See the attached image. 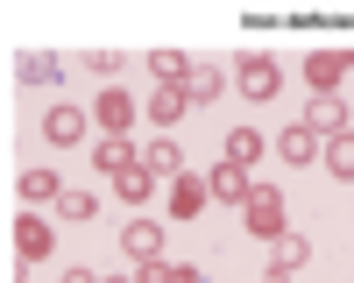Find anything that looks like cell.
<instances>
[{
	"label": "cell",
	"mask_w": 354,
	"mask_h": 283,
	"mask_svg": "<svg viewBox=\"0 0 354 283\" xmlns=\"http://www.w3.org/2000/svg\"><path fill=\"white\" fill-rule=\"evenodd\" d=\"M43 142H57V149H78V142H85V106L57 99V106L43 113Z\"/></svg>",
	"instance_id": "cell-1"
},
{
	"label": "cell",
	"mask_w": 354,
	"mask_h": 283,
	"mask_svg": "<svg viewBox=\"0 0 354 283\" xmlns=\"http://www.w3.org/2000/svg\"><path fill=\"white\" fill-rule=\"evenodd\" d=\"M241 92L248 99H277V85H283V71H277V57H241Z\"/></svg>",
	"instance_id": "cell-2"
},
{
	"label": "cell",
	"mask_w": 354,
	"mask_h": 283,
	"mask_svg": "<svg viewBox=\"0 0 354 283\" xmlns=\"http://www.w3.org/2000/svg\"><path fill=\"white\" fill-rule=\"evenodd\" d=\"M248 234L255 241H283V198L277 191H255L248 198Z\"/></svg>",
	"instance_id": "cell-3"
},
{
	"label": "cell",
	"mask_w": 354,
	"mask_h": 283,
	"mask_svg": "<svg viewBox=\"0 0 354 283\" xmlns=\"http://www.w3.org/2000/svg\"><path fill=\"white\" fill-rule=\"evenodd\" d=\"M135 113H142V106L121 92V85H106V92H100V106H93V121H100L106 135H128V128H135Z\"/></svg>",
	"instance_id": "cell-4"
},
{
	"label": "cell",
	"mask_w": 354,
	"mask_h": 283,
	"mask_svg": "<svg viewBox=\"0 0 354 283\" xmlns=\"http://www.w3.org/2000/svg\"><path fill=\"white\" fill-rule=\"evenodd\" d=\"M305 71H312L319 92H333V85L354 71V50H312V57H305Z\"/></svg>",
	"instance_id": "cell-5"
},
{
	"label": "cell",
	"mask_w": 354,
	"mask_h": 283,
	"mask_svg": "<svg viewBox=\"0 0 354 283\" xmlns=\"http://www.w3.org/2000/svg\"><path fill=\"white\" fill-rule=\"evenodd\" d=\"M305 128H312L319 142H333V135H347V106H340L333 92H319V99L305 106Z\"/></svg>",
	"instance_id": "cell-6"
},
{
	"label": "cell",
	"mask_w": 354,
	"mask_h": 283,
	"mask_svg": "<svg viewBox=\"0 0 354 283\" xmlns=\"http://www.w3.org/2000/svg\"><path fill=\"white\" fill-rule=\"evenodd\" d=\"M121 248L135 255V262H163V226H156V219H135V226H121Z\"/></svg>",
	"instance_id": "cell-7"
},
{
	"label": "cell",
	"mask_w": 354,
	"mask_h": 283,
	"mask_svg": "<svg viewBox=\"0 0 354 283\" xmlns=\"http://www.w3.org/2000/svg\"><path fill=\"white\" fill-rule=\"evenodd\" d=\"M15 255H21V262H43V255H50V226H43L36 213L15 219Z\"/></svg>",
	"instance_id": "cell-8"
},
{
	"label": "cell",
	"mask_w": 354,
	"mask_h": 283,
	"mask_svg": "<svg viewBox=\"0 0 354 283\" xmlns=\"http://www.w3.org/2000/svg\"><path fill=\"white\" fill-rule=\"evenodd\" d=\"M142 121H156V128L185 121V85H156V92H149V106H142Z\"/></svg>",
	"instance_id": "cell-9"
},
{
	"label": "cell",
	"mask_w": 354,
	"mask_h": 283,
	"mask_svg": "<svg viewBox=\"0 0 354 283\" xmlns=\"http://www.w3.org/2000/svg\"><path fill=\"white\" fill-rule=\"evenodd\" d=\"M113 191H121L128 198V206H149V191H156V177H149V163H128V170H113V177H106Z\"/></svg>",
	"instance_id": "cell-10"
},
{
	"label": "cell",
	"mask_w": 354,
	"mask_h": 283,
	"mask_svg": "<svg viewBox=\"0 0 354 283\" xmlns=\"http://www.w3.org/2000/svg\"><path fill=\"white\" fill-rule=\"evenodd\" d=\"M205 191H213L220 198V206H248V198H255V184H248V170H213V184H205Z\"/></svg>",
	"instance_id": "cell-11"
},
{
	"label": "cell",
	"mask_w": 354,
	"mask_h": 283,
	"mask_svg": "<svg viewBox=\"0 0 354 283\" xmlns=\"http://www.w3.org/2000/svg\"><path fill=\"white\" fill-rule=\"evenodd\" d=\"M142 163H149V177H185V149H177L170 135H156L149 149H142Z\"/></svg>",
	"instance_id": "cell-12"
},
{
	"label": "cell",
	"mask_w": 354,
	"mask_h": 283,
	"mask_svg": "<svg viewBox=\"0 0 354 283\" xmlns=\"http://www.w3.org/2000/svg\"><path fill=\"white\" fill-rule=\"evenodd\" d=\"M277 149H283V163H290V170L312 163V156H326V149H319V135H312L305 121H298V128H283V135H277Z\"/></svg>",
	"instance_id": "cell-13"
},
{
	"label": "cell",
	"mask_w": 354,
	"mask_h": 283,
	"mask_svg": "<svg viewBox=\"0 0 354 283\" xmlns=\"http://www.w3.org/2000/svg\"><path fill=\"white\" fill-rule=\"evenodd\" d=\"M305 262H312V241H305V234H298V241H283V248L270 255V283H290Z\"/></svg>",
	"instance_id": "cell-14"
},
{
	"label": "cell",
	"mask_w": 354,
	"mask_h": 283,
	"mask_svg": "<svg viewBox=\"0 0 354 283\" xmlns=\"http://www.w3.org/2000/svg\"><path fill=\"white\" fill-rule=\"evenodd\" d=\"M93 163H100V170H106V177H113V170H128V163H142V149H135V142H128V135H106V142H100V149H93Z\"/></svg>",
	"instance_id": "cell-15"
},
{
	"label": "cell",
	"mask_w": 354,
	"mask_h": 283,
	"mask_svg": "<svg viewBox=\"0 0 354 283\" xmlns=\"http://www.w3.org/2000/svg\"><path fill=\"white\" fill-rule=\"evenodd\" d=\"M205 198H213V191H205L198 177H177V184H170V219H192Z\"/></svg>",
	"instance_id": "cell-16"
},
{
	"label": "cell",
	"mask_w": 354,
	"mask_h": 283,
	"mask_svg": "<svg viewBox=\"0 0 354 283\" xmlns=\"http://www.w3.org/2000/svg\"><path fill=\"white\" fill-rule=\"evenodd\" d=\"M149 71H156V85H185L192 78V57L185 50H149Z\"/></svg>",
	"instance_id": "cell-17"
},
{
	"label": "cell",
	"mask_w": 354,
	"mask_h": 283,
	"mask_svg": "<svg viewBox=\"0 0 354 283\" xmlns=\"http://www.w3.org/2000/svg\"><path fill=\"white\" fill-rule=\"evenodd\" d=\"M15 78H21V85H57L64 64H57V57H15Z\"/></svg>",
	"instance_id": "cell-18"
},
{
	"label": "cell",
	"mask_w": 354,
	"mask_h": 283,
	"mask_svg": "<svg viewBox=\"0 0 354 283\" xmlns=\"http://www.w3.org/2000/svg\"><path fill=\"white\" fill-rule=\"evenodd\" d=\"M255 156H262V135H255V128H234V135H227V163H234V170H248Z\"/></svg>",
	"instance_id": "cell-19"
},
{
	"label": "cell",
	"mask_w": 354,
	"mask_h": 283,
	"mask_svg": "<svg viewBox=\"0 0 354 283\" xmlns=\"http://www.w3.org/2000/svg\"><path fill=\"white\" fill-rule=\"evenodd\" d=\"M220 85H227V78H220L213 64H192V78H185V99H192V106H205V99L220 92Z\"/></svg>",
	"instance_id": "cell-20"
},
{
	"label": "cell",
	"mask_w": 354,
	"mask_h": 283,
	"mask_svg": "<svg viewBox=\"0 0 354 283\" xmlns=\"http://www.w3.org/2000/svg\"><path fill=\"white\" fill-rule=\"evenodd\" d=\"M326 170L354 184V135H333V142H326Z\"/></svg>",
	"instance_id": "cell-21"
},
{
	"label": "cell",
	"mask_w": 354,
	"mask_h": 283,
	"mask_svg": "<svg viewBox=\"0 0 354 283\" xmlns=\"http://www.w3.org/2000/svg\"><path fill=\"white\" fill-rule=\"evenodd\" d=\"M142 283H198L192 262H142Z\"/></svg>",
	"instance_id": "cell-22"
},
{
	"label": "cell",
	"mask_w": 354,
	"mask_h": 283,
	"mask_svg": "<svg viewBox=\"0 0 354 283\" xmlns=\"http://www.w3.org/2000/svg\"><path fill=\"white\" fill-rule=\"evenodd\" d=\"M21 198H64L57 170H21Z\"/></svg>",
	"instance_id": "cell-23"
},
{
	"label": "cell",
	"mask_w": 354,
	"mask_h": 283,
	"mask_svg": "<svg viewBox=\"0 0 354 283\" xmlns=\"http://www.w3.org/2000/svg\"><path fill=\"white\" fill-rule=\"evenodd\" d=\"M57 213H64V219H93L100 198H93V191H64V198H57Z\"/></svg>",
	"instance_id": "cell-24"
},
{
	"label": "cell",
	"mask_w": 354,
	"mask_h": 283,
	"mask_svg": "<svg viewBox=\"0 0 354 283\" xmlns=\"http://www.w3.org/2000/svg\"><path fill=\"white\" fill-rule=\"evenodd\" d=\"M78 64H85V71H93V78H113V71H121V50H85V57H78Z\"/></svg>",
	"instance_id": "cell-25"
},
{
	"label": "cell",
	"mask_w": 354,
	"mask_h": 283,
	"mask_svg": "<svg viewBox=\"0 0 354 283\" xmlns=\"http://www.w3.org/2000/svg\"><path fill=\"white\" fill-rule=\"evenodd\" d=\"M57 283H100V276H93V269H78V262H71V269H64V276H57Z\"/></svg>",
	"instance_id": "cell-26"
},
{
	"label": "cell",
	"mask_w": 354,
	"mask_h": 283,
	"mask_svg": "<svg viewBox=\"0 0 354 283\" xmlns=\"http://www.w3.org/2000/svg\"><path fill=\"white\" fill-rule=\"evenodd\" d=\"M106 283H142V276H128V269H121V276H106Z\"/></svg>",
	"instance_id": "cell-27"
}]
</instances>
